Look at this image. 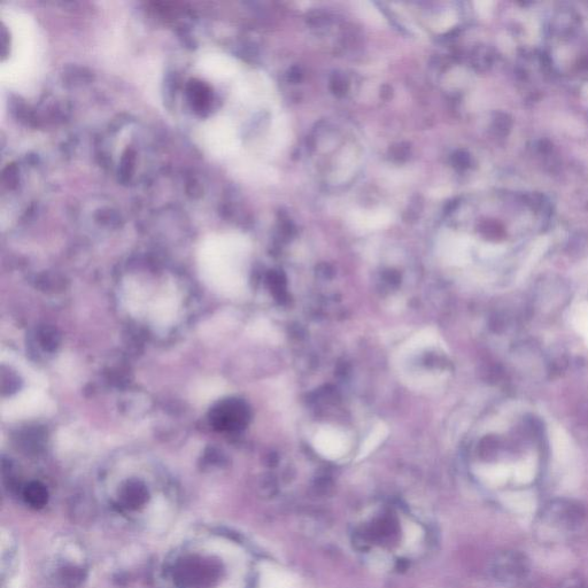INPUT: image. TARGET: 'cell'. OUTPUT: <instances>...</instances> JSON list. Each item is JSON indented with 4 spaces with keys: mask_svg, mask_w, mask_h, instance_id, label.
<instances>
[{
    "mask_svg": "<svg viewBox=\"0 0 588 588\" xmlns=\"http://www.w3.org/2000/svg\"><path fill=\"white\" fill-rule=\"evenodd\" d=\"M390 152L393 159L398 161L406 160L409 154V146L406 144L394 145Z\"/></svg>",
    "mask_w": 588,
    "mask_h": 588,
    "instance_id": "obj_8",
    "label": "cell"
},
{
    "mask_svg": "<svg viewBox=\"0 0 588 588\" xmlns=\"http://www.w3.org/2000/svg\"><path fill=\"white\" fill-rule=\"evenodd\" d=\"M388 436L389 428L383 422H379L374 430L369 433L365 441H363L357 456V461L366 459Z\"/></svg>",
    "mask_w": 588,
    "mask_h": 588,
    "instance_id": "obj_6",
    "label": "cell"
},
{
    "mask_svg": "<svg viewBox=\"0 0 588 588\" xmlns=\"http://www.w3.org/2000/svg\"><path fill=\"white\" fill-rule=\"evenodd\" d=\"M348 84L343 76L335 75L331 80V90L337 96H344L347 92Z\"/></svg>",
    "mask_w": 588,
    "mask_h": 588,
    "instance_id": "obj_7",
    "label": "cell"
},
{
    "mask_svg": "<svg viewBox=\"0 0 588 588\" xmlns=\"http://www.w3.org/2000/svg\"><path fill=\"white\" fill-rule=\"evenodd\" d=\"M266 564L224 533L200 531L170 553L165 582L168 588H261Z\"/></svg>",
    "mask_w": 588,
    "mask_h": 588,
    "instance_id": "obj_1",
    "label": "cell"
},
{
    "mask_svg": "<svg viewBox=\"0 0 588 588\" xmlns=\"http://www.w3.org/2000/svg\"><path fill=\"white\" fill-rule=\"evenodd\" d=\"M21 549L13 533H2V588H21Z\"/></svg>",
    "mask_w": 588,
    "mask_h": 588,
    "instance_id": "obj_3",
    "label": "cell"
},
{
    "mask_svg": "<svg viewBox=\"0 0 588 588\" xmlns=\"http://www.w3.org/2000/svg\"><path fill=\"white\" fill-rule=\"evenodd\" d=\"M312 444L322 458L330 461L343 459L351 448V441L346 433L334 427H323L317 430Z\"/></svg>",
    "mask_w": 588,
    "mask_h": 588,
    "instance_id": "obj_4",
    "label": "cell"
},
{
    "mask_svg": "<svg viewBox=\"0 0 588 588\" xmlns=\"http://www.w3.org/2000/svg\"><path fill=\"white\" fill-rule=\"evenodd\" d=\"M2 22L3 82L15 91L27 92L40 82L44 69L45 44L33 18L14 7H4Z\"/></svg>",
    "mask_w": 588,
    "mask_h": 588,
    "instance_id": "obj_2",
    "label": "cell"
},
{
    "mask_svg": "<svg viewBox=\"0 0 588 588\" xmlns=\"http://www.w3.org/2000/svg\"><path fill=\"white\" fill-rule=\"evenodd\" d=\"M439 342L437 332L432 329H424L416 334L412 338H409L407 342L402 345L400 353L406 355L417 351L425 350L432 346H436Z\"/></svg>",
    "mask_w": 588,
    "mask_h": 588,
    "instance_id": "obj_5",
    "label": "cell"
},
{
    "mask_svg": "<svg viewBox=\"0 0 588 588\" xmlns=\"http://www.w3.org/2000/svg\"><path fill=\"white\" fill-rule=\"evenodd\" d=\"M301 79H303V74H301L300 69L297 67L292 68L289 73V80L293 83H297Z\"/></svg>",
    "mask_w": 588,
    "mask_h": 588,
    "instance_id": "obj_9",
    "label": "cell"
}]
</instances>
